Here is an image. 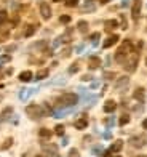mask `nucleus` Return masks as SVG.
Instances as JSON below:
<instances>
[{"label":"nucleus","mask_w":147,"mask_h":157,"mask_svg":"<svg viewBox=\"0 0 147 157\" xmlns=\"http://www.w3.org/2000/svg\"><path fill=\"white\" fill-rule=\"evenodd\" d=\"M26 114L29 116L31 119H40V117H43V108L39 104H29L26 108Z\"/></svg>","instance_id":"obj_2"},{"label":"nucleus","mask_w":147,"mask_h":157,"mask_svg":"<svg viewBox=\"0 0 147 157\" xmlns=\"http://www.w3.org/2000/svg\"><path fill=\"white\" fill-rule=\"evenodd\" d=\"M145 136L144 135H141V136H134V138H131L130 143H131V146H134V147H142L145 144Z\"/></svg>","instance_id":"obj_5"},{"label":"nucleus","mask_w":147,"mask_h":157,"mask_svg":"<svg viewBox=\"0 0 147 157\" xmlns=\"http://www.w3.org/2000/svg\"><path fill=\"white\" fill-rule=\"evenodd\" d=\"M117 42H118V35H110V37H107L106 40H104L102 47L104 48H110V47H114Z\"/></svg>","instance_id":"obj_7"},{"label":"nucleus","mask_w":147,"mask_h":157,"mask_svg":"<svg viewBox=\"0 0 147 157\" xmlns=\"http://www.w3.org/2000/svg\"><path fill=\"white\" fill-rule=\"evenodd\" d=\"M130 122V116H127V114H125V116H122L120 119H118V124L120 125H127Z\"/></svg>","instance_id":"obj_21"},{"label":"nucleus","mask_w":147,"mask_h":157,"mask_svg":"<svg viewBox=\"0 0 147 157\" xmlns=\"http://www.w3.org/2000/svg\"><path fill=\"white\" fill-rule=\"evenodd\" d=\"M6 19H8V13L5 10H0V24H3Z\"/></svg>","instance_id":"obj_18"},{"label":"nucleus","mask_w":147,"mask_h":157,"mask_svg":"<svg viewBox=\"0 0 147 157\" xmlns=\"http://www.w3.org/2000/svg\"><path fill=\"white\" fill-rule=\"evenodd\" d=\"M141 8H142V0H134V2H133V6H131L133 19L139 18V15H141Z\"/></svg>","instance_id":"obj_3"},{"label":"nucleus","mask_w":147,"mask_h":157,"mask_svg":"<svg viewBox=\"0 0 147 157\" xmlns=\"http://www.w3.org/2000/svg\"><path fill=\"white\" fill-rule=\"evenodd\" d=\"M34 32H35V26H29V27L26 29L24 35H26V37H31V35H34Z\"/></svg>","instance_id":"obj_20"},{"label":"nucleus","mask_w":147,"mask_h":157,"mask_svg":"<svg viewBox=\"0 0 147 157\" xmlns=\"http://www.w3.org/2000/svg\"><path fill=\"white\" fill-rule=\"evenodd\" d=\"M43 149L48 154H56V152H58V147H56V146H46V144H43Z\"/></svg>","instance_id":"obj_17"},{"label":"nucleus","mask_w":147,"mask_h":157,"mask_svg":"<svg viewBox=\"0 0 147 157\" xmlns=\"http://www.w3.org/2000/svg\"><path fill=\"white\" fill-rule=\"evenodd\" d=\"M86 125H88V119L86 117H82V119H79L75 122V128H77V130H83V128H86Z\"/></svg>","instance_id":"obj_8"},{"label":"nucleus","mask_w":147,"mask_h":157,"mask_svg":"<svg viewBox=\"0 0 147 157\" xmlns=\"http://www.w3.org/2000/svg\"><path fill=\"white\" fill-rule=\"evenodd\" d=\"M48 77V69H40L37 72V80H42V78H46Z\"/></svg>","instance_id":"obj_16"},{"label":"nucleus","mask_w":147,"mask_h":157,"mask_svg":"<svg viewBox=\"0 0 147 157\" xmlns=\"http://www.w3.org/2000/svg\"><path fill=\"white\" fill-rule=\"evenodd\" d=\"M142 127H144V128H145V130H147V119H145V120H144V122H142Z\"/></svg>","instance_id":"obj_32"},{"label":"nucleus","mask_w":147,"mask_h":157,"mask_svg":"<svg viewBox=\"0 0 147 157\" xmlns=\"http://www.w3.org/2000/svg\"><path fill=\"white\" fill-rule=\"evenodd\" d=\"M145 64H147V58H145Z\"/></svg>","instance_id":"obj_37"},{"label":"nucleus","mask_w":147,"mask_h":157,"mask_svg":"<svg viewBox=\"0 0 147 157\" xmlns=\"http://www.w3.org/2000/svg\"><path fill=\"white\" fill-rule=\"evenodd\" d=\"M115 109H117V104H115V101H112V99L106 101V104H104V111H106V112H114Z\"/></svg>","instance_id":"obj_9"},{"label":"nucleus","mask_w":147,"mask_h":157,"mask_svg":"<svg viewBox=\"0 0 147 157\" xmlns=\"http://www.w3.org/2000/svg\"><path fill=\"white\" fill-rule=\"evenodd\" d=\"M125 83H128V77H120V80L115 83V87H122V85H125Z\"/></svg>","instance_id":"obj_24"},{"label":"nucleus","mask_w":147,"mask_h":157,"mask_svg":"<svg viewBox=\"0 0 147 157\" xmlns=\"http://www.w3.org/2000/svg\"><path fill=\"white\" fill-rule=\"evenodd\" d=\"M59 21H61V23H71V16H69V15H64V16L59 18Z\"/></svg>","instance_id":"obj_28"},{"label":"nucleus","mask_w":147,"mask_h":157,"mask_svg":"<svg viewBox=\"0 0 147 157\" xmlns=\"http://www.w3.org/2000/svg\"><path fill=\"white\" fill-rule=\"evenodd\" d=\"M99 66H101V58H99V56H90L88 67H90V69H97Z\"/></svg>","instance_id":"obj_6"},{"label":"nucleus","mask_w":147,"mask_h":157,"mask_svg":"<svg viewBox=\"0 0 147 157\" xmlns=\"http://www.w3.org/2000/svg\"><path fill=\"white\" fill-rule=\"evenodd\" d=\"M40 138H50L51 136V130H48V128H42V130L39 132Z\"/></svg>","instance_id":"obj_15"},{"label":"nucleus","mask_w":147,"mask_h":157,"mask_svg":"<svg viewBox=\"0 0 147 157\" xmlns=\"http://www.w3.org/2000/svg\"><path fill=\"white\" fill-rule=\"evenodd\" d=\"M19 80H21V82H29V80H32V72H31V71H24V72H21V74H19Z\"/></svg>","instance_id":"obj_10"},{"label":"nucleus","mask_w":147,"mask_h":157,"mask_svg":"<svg viewBox=\"0 0 147 157\" xmlns=\"http://www.w3.org/2000/svg\"><path fill=\"white\" fill-rule=\"evenodd\" d=\"M11 114H13V108H5V109H3V112L0 114V120L3 122V120H6V119H8V117L11 116Z\"/></svg>","instance_id":"obj_13"},{"label":"nucleus","mask_w":147,"mask_h":157,"mask_svg":"<svg viewBox=\"0 0 147 157\" xmlns=\"http://www.w3.org/2000/svg\"><path fill=\"white\" fill-rule=\"evenodd\" d=\"M64 3L67 6H77L79 5V0H64Z\"/></svg>","instance_id":"obj_25"},{"label":"nucleus","mask_w":147,"mask_h":157,"mask_svg":"<svg viewBox=\"0 0 147 157\" xmlns=\"http://www.w3.org/2000/svg\"><path fill=\"white\" fill-rule=\"evenodd\" d=\"M77 26H79V31L83 32V34L88 31V23H86V21H79V24H77Z\"/></svg>","instance_id":"obj_14"},{"label":"nucleus","mask_w":147,"mask_h":157,"mask_svg":"<svg viewBox=\"0 0 147 157\" xmlns=\"http://www.w3.org/2000/svg\"><path fill=\"white\" fill-rule=\"evenodd\" d=\"M77 155H79V152H77V149H72L71 154H69V157H77Z\"/></svg>","instance_id":"obj_30"},{"label":"nucleus","mask_w":147,"mask_h":157,"mask_svg":"<svg viewBox=\"0 0 147 157\" xmlns=\"http://www.w3.org/2000/svg\"><path fill=\"white\" fill-rule=\"evenodd\" d=\"M77 101H79V96L75 93H64L58 98L56 103L59 106H74V104H77Z\"/></svg>","instance_id":"obj_1"},{"label":"nucleus","mask_w":147,"mask_h":157,"mask_svg":"<svg viewBox=\"0 0 147 157\" xmlns=\"http://www.w3.org/2000/svg\"><path fill=\"white\" fill-rule=\"evenodd\" d=\"M79 72V63H74L71 67H69V74H75Z\"/></svg>","instance_id":"obj_23"},{"label":"nucleus","mask_w":147,"mask_h":157,"mask_svg":"<svg viewBox=\"0 0 147 157\" xmlns=\"http://www.w3.org/2000/svg\"><path fill=\"white\" fill-rule=\"evenodd\" d=\"M134 98H136V99H141V101H142V98H144V90H142V88H138V90L134 91Z\"/></svg>","instance_id":"obj_19"},{"label":"nucleus","mask_w":147,"mask_h":157,"mask_svg":"<svg viewBox=\"0 0 147 157\" xmlns=\"http://www.w3.org/2000/svg\"><path fill=\"white\" fill-rule=\"evenodd\" d=\"M102 157H112V151H110V149H109V151H106Z\"/></svg>","instance_id":"obj_31"},{"label":"nucleus","mask_w":147,"mask_h":157,"mask_svg":"<svg viewBox=\"0 0 147 157\" xmlns=\"http://www.w3.org/2000/svg\"><path fill=\"white\" fill-rule=\"evenodd\" d=\"M107 2H110V0H101V3H107Z\"/></svg>","instance_id":"obj_33"},{"label":"nucleus","mask_w":147,"mask_h":157,"mask_svg":"<svg viewBox=\"0 0 147 157\" xmlns=\"http://www.w3.org/2000/svg\"><path fill=\"white\" fill-rule=\"evenodd\" d=\"M11 59V56L10 55H3V56H0V64H3V63H8Z\"/></svg>","instance_id":"obj_26"},{"label":"nucleus","mask_w":147,"mask_h":157,"mask_svg":"<svg viewBox=\"0 0 147 157\" xmlns=\"http://www.w3.org/2000/svg\"><path fill=\"white\" fill-rule=\"evenodd\" d=\"M40 13H42V18L43 19H50L51 18V8H50V5H48L46 2L40 3Z\"/></svg>","instance_id":"obj_4"},{"label":"nucleus","mask_w":147,"mask_h":157,"mask_svg":"<svg viewBox=\"0 0 147 157\" xmlns=\"http://www.w3.org/2000/svg\"><path fill=\"white\" fill-rule=\"evenodd\" d=\"M115 27H118V21H115V19L106 21V31H114Z\"/></svg>","instance_id":"obj_11"},{"label":"nucleus","mask_w":147,"mask_h":157,"mask_svg":"<svg viewBox=\"0 0 147 157\" xmlns=\"http://www.w3.org/2000/svg\"><path fill=\"white\" fill-rule=\"evenodd\" d=\"M54 2H61V0H54Z\"/></svg>","instance_id":"obj_34"},{"label":"nucleus","mask_w":147,"mask_h":157,"mask_svg":"<svg viewBox=\"0 0 147 157\" xmlns=\"http://www.w3.org/2000/svg\"><path fill=\"white\" fill-rule=\"evenodd\" d=\"M97 39H99V32H94V34L91 35V40H93V44H96V42H97Z\"/></svg>","instance_id":"obj_29"},{"label":"nucleus","mask_w":147,"mask_h":157,"mask_svg":"<svg viewBox=\"0 0 147 157\" xmlns=\"http://www.w3.org/2000/svg\"><path fill=\"white\" fill-rule=\"evenodd\" d=\"M134 157H141V155H134Z\"/></svg>","instance_id":"obj_36"},{"label":"nucleus","mask_w":147,"mask_h":157,"mask_svg":"<svg viewBox=\"0 0 147 157\" xmlns=\"http://www.w3.org/2000/svg\"><path fill=\"white\" fill-rule=\"evenodd\" d=\"M122 147H123V141H122V140H117L114 144L110 146V151H112V152H118Z\"/></svg>","instance_id":"obj_12"},{"label":"nucleus","mask_w":147,"mask_h":157,"mask_svg":"<svg viewBox=\"0 0 147 157\" xmlns=\"http://www.w3.org/2000/svg\"><path fill=\"white\" fill-rule=\"evenodd\" d=\"M37 157H42V155H37Z\"/></svg>","instance_id":"obj_38"},{"label":"nucleus","mask_w":147,"mask_h":157,"mask_svg":"<svg viewBox=\"0 0 147 157\" xmlns=\"http://www.w3.org/2000/svg\"><path fill=\"white\" fill-rule=\"evenodd\" d=\"M115 157H122V155H115Z\"/></svg>","instance_id":"obj_35"},{"label":"nucleus","mask_w":147,"mask_h":157,"mask_svg":"<svg viewBox=\"0 0 147 157\" xmlns=\"http://www.w3.org/2000/svg\"><path fill=\"white\" fill-rule=\"evenodd\" d=\"M11 143H13V140H11V138H8V140H6V141L3 143V144H2V149H8V147L11 146Z\"/></svg>","instance_id":"obj_27"},{"label":"nucleus","mask_w":147,"mask_h":157,"mask_svg":"<svg viewBox=\"0 0 147 157\" xmlns=\"http://www.w3.org/2000/svg\"><path fill=\"white\" fill-rule=\"evenodd\" d=\"M64 125H56V128H54V132H56V135H59V136H62L64 135Z\"/></svg>","instance_id":"obj_22"}]
</instances>
